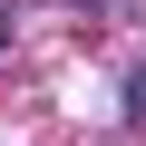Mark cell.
Instances as JSON below:
<instances>
[{
    "label": "cell",
    "mask_w": 146,
    "mask_h": 146,
    "mask_svg": "<svg viewBox=\"0 0 146 146\" xmlns=\"http://www.w3.org/2000/svg\"><path fill=\"white\" fill-rule=\"evenodd\" d=\"M127 117H146V68H136V78H127Z\"/></svg>",
    "instance_id": "cell-1"
}]
</instances>
